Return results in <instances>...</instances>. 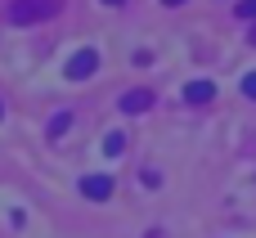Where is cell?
Segmentation results:
<instances>
[{"label":"cell","instance_id":"obj_12","mask_svg":"<svg viewBox=\"0 0 256 238\" xmlns=\"http://www.w3.org/2000/svg\"><path fill=\"white\" fill-rule=\"evenodd\" d=\"M252 45H256V27H252Z\"/></svg>","mask_w":256,"mask_h":238},{"label":"cell","instance_id":"obj_3","mask_svg":"<svg viewBox=\"0 0 256 238\" xmlns=\"http://www.w3.org/2000/svg\"><path fill=\"white\" fill-rule=\"evenodd\" d=\"M117 108H122L126 117H135V112H148V108H153V90H126V94L117 99Z\"/></svg>","mask_w":256,"mask_h":238},{"label":"cell","instance_id":"obj_2","mask_svg":"<svg viewBox=\"0 0 256 238\" xmlns=\"http://www.w3.org/2000/svg\"><path fill=\"white\" fill-rule=\"evenodd\" d=\"M94 72H99V50H90V45L76 50V54L68 58V68H63L68 81H86V76H94Z\"/></svg>","mask_w":256,"mask_h":238},{"label":"cell","instance_id":"obj_7","mask_svg":"<svg viewBox=\"0 0 256 238\" xmlns=\"http://www.w3.org/2000/svg\"><path fill=\"white\" fill-rule=\"evenodd\" d=\"M104 148H108V158H122V153H126V135H122V130H112V135L104 140Z\"/></svg>","mask_w":256,"mask_h":238},{"label":"cell","instance_id":"obj_9","mask_svg":"<svg viewBox=\"0 0 256 238\" xmlns=\"http://www.w3.org/2000/svg\"><path fill=\"white\" fill-rule=\"evenodd\" d=\"M238 90H243V94H248V99H256V72H248V76H243V81H238Z\"/></svg>","mask_w":256,"mask_h":238},{"label":"cell","instance_id":"obj_10","mask_svg":"<svg viewBox=\"0 0 256 238\" xmlns=\"http://www.w3.org/2000/svg\"><path fill=\"white\" fill-rule=\"evenodd\" d=\"M99 4H126V0H99Z\"/></svg>","mask_w":256,"mask_h":238},{"label":"cell","instance_id":"obj_4","mask_svg":"<svg viewBox=\"0 0 256 238\" xmlns=\"http://www.w3.org/2000/svg\"><path fill=\"white\" fill-rule=\"evenodd\" d=\"M81 194H86L90 202H104V198L112 194V176H86V180H81Z\"/></svg>","mask_w":256,"mask_h":238},{"label":"cell","instance_id":"obj_6","mask_svg":"<svg viewBox=\"0 0 256 238\" xmlns=\"http://www.w3.org/2000/svg\"><path fill=\"white\" fill-rule=\"evenodd\" d=\"M72 130V112H54V122H50V140H58V135H68Z\"/></svg>","mask_w":256,"mask_h":238},{"label":"cell","instance_id":"obj_11","mask_svg":"<svg viewBox=\"0 0 256 238\" xmlns=\"http://www.w3.org/2000/svg\"><path fill=\"white\" fill-rule=\"evenodd\" d=\"M166 4H184V0H166Z\"/></svg>","mask_w":256,"mask_h":238},{"label":"cell","instance_id":"obj_5","mask_svg":"<svg viewBox=\"0 0 256 238\" xmlns=\"http://www.w3.org/2000/svg\"><path fill=\"white\" fill-rule=\"evenodd\" d=\"M184 99H189V104H212V99H216V86H212V81H189V86H184Z\"/></svg>","mask_w":256,"mask_h":238},{"label":"cell","instance_id":"obj_8","mask_svg":"<svg viewBox=\"0 0 256 238\" xmlns=\"http://www.w3.org/2000/svg\"><path fill=\"white\" fill-rule=\"evenodd\" d=\"M238 18H248V22H256V0H238V9H234Z\"/></svg>","mask_w":256,"mask_h":238},{"label":"cell","instance_id":"obj_1","mask_svg":"<svg viewBox=\"0 0 256 238\" xmlns=\"http://www.w3.org/2000/svg\"><path fill=\"white\" fill-rule=\"evenodd\" d=\"M58 9H63V0H14V4H9V22H14V27L50 22Z\"/></svg>","mask_w":256,"mask_h":238},{"label":"cell","instance_id":"obj_13","mask_svg":"<svg viewBox=\"0 0 256 238\" xmlns=\"http://www.w3.org/2000/svg\"><path fill=\"white\" fill-rule=\"evenodd\" d=\"M0 117H4V104H0Z\"/></svg>","mask_w":256,"mask_h":238}]
</instances>
